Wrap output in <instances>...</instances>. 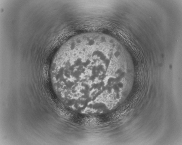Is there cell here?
Instances as JSON below:
<instances>
[{
  "label": "cell",
  "mask_w": 182,
  "mask_h": 145,
  "mask_svg": "<svg viewBox=\"0 0 182 145\" xmlns=\"http://www.w3.org/2000/svg\"><path fill=\"white\" fill-rule=\"evenodd\" d=\"M132 72L124 55L117 48L86 42L65 54L54 75L67 107L92 115L115 108L124 97Z\"/></svg>",
  "instance_id": "6da1fadb"
}]
</instances>
